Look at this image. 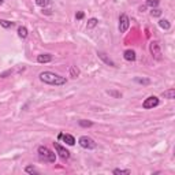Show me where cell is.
<instances>
[{"label":"cell","instance_id":"3","mask_svg":"<svg viewBox=\"0 0 175 175\" xmlns=\"http://www.w3.org/2000/svg\"><path fill=\"white\" fill-rule=\"evenodd\" d=\"M149 51H151V55L155 60H161L163 52H161V47H160L159 41H151L149 43Z\"/></svg>","mask_w":175,"mask_h":175},{"label":"cell","instance_id":"1","mask_svg":"<svg viewBox=\"0 0 175 175\" xmlns=\"http://www.w3.org/2000/svg\"><path fill=\"white\" fill-rule=\"evenodd\" d=\"M40 81L47 85H52V86H62L66 85L67 80L65 77H62L59 74L52 73V71H43L40 74Z\"/></svg>","mask_w":175,"mask_h":175},{"label":"cell","instance_id":"20","mask_svg":"<svg viewBox=\"0 0 175 175\" xmlns=\"http://www.w3.org/2000/svg\"><path fill=\"white\" fill-rule=\"evenodd\" d=\"M49 3H51L49 0H36V4H37V6H38V7H41V8L47 7Z\"/></svg>","mask_w":175,"mask_h":175},{"label":"cell","instance_id":"15","mask_svg":"<svg viewBox=\"0 0 175 175\" xmlns=\"http://www.w3.org/2000/svg\"><path fill=\"white\" fill-rule=\"evenodd\" d=\"M70 77H73V78L80 77V68L77 66H71L70 67Z\"/></svg>","mask_w":175,"mask_h":175},{"label":"cell","instance_id":"6","mask_svg":"<svg viewBox=\"0 0 175 175\" xmlns=\"http://www.w3.org/2000/svg\"><path fill=\"white\" fill-rule=\"evenodd\" d=\"M159 104H160V100L156 97V96H149V97H146L144 100V103H142V107H144L145 110H152V108L157 107Z\"/></svg>","mask_w":175,"mask_h":175},{"label":"cell","instance_id":"14","mask_svg":"<svg viewBox=\"0 0 175 175\" xmlns=\"http://www.w3.org/2000/svg\"><path fill=\"white\" fill-rule=\"evenodd\" d=\"M159 26L161 29H164V30H170V29H171V23H170L167 19H160V21H159Z\"/></svg>","mask_w":175,"mask_h":175},{"label":"cell","instance_id":"10","mask_svg":"<svg viewBox=\"0 0 175 175\" xmlns=\"http://www.w3.org/2000/svg\"><path fill=\"white\" fill-rule=\"evenodd\" d=\"M123 58L127 62H134L135 59H137V56H135V52L133 49H126V51L123 52Z\"/></svg>","mask_w":175,"mask_h":175},{"label":"cell","instance_id":"4","mask_svg":"<svg viewBox=\"0 0 175 175\" xmlns=\"http://www.w3.org/2000/svg\"><path fill=\"white\" fill-rule=\"evenodd\" d=\"M78 144H80L81 148H83V149H88V151L96 149V146H97V144H96L95 140H92L90 137H88V135H82V137H80V140H78Z\"/></svg>","mask_w":175,"mask_h":175},{"label":"cell","instance_id":"12","mask_svg":"<svg viewBox=\"0 0 175 175\" xmlns=\"http://www.w3.org/2000/svg\"><path fill=\"white\" fill-rule=\"evenodd\" d=\"M163 97L164 98H168V100H174V98H175V89H174V88H170V89L164 90V92H163Z\"/></svg>","mask_w":175,"mask_h":175},{"label":"cell","instance_id":"18","mask_svg":"<svg viewBox=\"0 0 175 175\" xmlns=\"http://www.w3.org/2000/svg\"><path fill=\"white\" fill-rule=\"evenodd\" d=\"M97 23H98V21H97L96 18H90L89 21H88V29L96 28V26H97Z\"/></svg>","mask_w":175,"mask_h":175},{"label":"cell","instance_id":"19","mask_svg":"<svg viewBox=\"0 0 175 175\" xmlns=\"http://www.w3.org/2000/svg\"><path fill=\"white\" fill-rule=\"evenodd\" d=\"M0 25L3 26V28L8 29L11 26H14V22H10V21H6V19H0Z\"/></svg>","mask_w":175,"mask_h":175},{"label":"cell","instance_id":"13","mask_svg":"<svg viewBox=\"0 0 175 175\" xmlns=\"http://www.w3.org/2000/svg\"><path fill=\"white\" fill-rule=\"evenodd\" d=\"M29 34V30L28 28H25V26H19L18 28V36L21 37V38H26Z\"/></svg>","mask_w":175,"mask_h":175},{"label":"cell","instance_id":"23","mask_svg":"<svg viewBox=\"0 0 175 175\" xmlns=\"http://www.w3.org/2000/svg\"><path fill=\"white\" fill-rule=\"evenodd\" d=\"M25 172L26 174H37V170L33 166H28V167H25Z\"/></svg>","mask_w":175,"mask_h":175},{"label":"cell","instance_id":"16","mask_svg":"<svg viewBox=\"0 0 175 175\" xmlns=\"http://www.w3.org/2000/svg\"><path fill=\"white\" fill-rule=\"evenodd\" d=\"M78 125H80L81 127H90V126H93V122H90V120H85V119H81V120H78Z\"/></svg>","mask_w":175,"mask_h":175},{"label":"cell","instance_id":"28","mask_svg":"<svg viewBox=\"0 0 175 175\" xmlns=\"http://www.w3.org/2000/svg\"><path fill=\"white\" fill-rule=\"evenodd\" d=\"M145 10H146V6H141V7H140V11H145Z\"/></svg>","mask_w":175,"mask_h":175},{"label":"cell","instance_id":"29","mask_svg":"<svg viewBox=\"0 0 175 175\" xmlns=\"http://www.w3.org/2000/svg\"><path fill=\"white\" fill-rule=\"evenodd\" d=\"M4 2H6V0H0V6H2V4H4Z\"/></svg>","mask_w":175,"mask_h":175},{"label":"cell","instance_id":"22","mask_svg":"<svg viewBox=\"0 0 175 175\" xmlns=\"http://www.w3.org/2000/svg\"><path fill=\"white\" fill-rule=\"evenodd\" d=\"M135 82H138V83H142V85H149L151 83V80H145V78H134Z\"/></svg>","mask_w":175,"mask_h":175},{"label":"cell","instance_id":"9","mask_svg":"<svg viewBox=\"0 0 175 175\" xmlns=\"http://www.w3.org/2000/svg\"><path fill=\"white\" fill-rule=\"evenodd\" d=\"M58 140H62V141L66 142V144L70 145V146H73V145L75 144V138H74V137H73L71 134H65V133H59Z\"/></svg>","mask_w":175,"mask_h":175},{"label":"cell","instance_id":"25","mask_svg":"<svg viewBox=\"0 0 175 175\" xmlns=\"http://www.w3.org/2000/svg\"><path fill=\"white\" fill-rule=\"evenodd\" d=\"M151 15L152 17H160V15H161V10H159V8H152Z\"/></svg>","mask_w":175,"mask_h":175},{"label":"cell","instance_id":"8","mask_svg":"<svg viewBox=\"0 0 175 175\" xmlns=\"http://www.w3.org/2000/svg\"><path fill=\"white\" fill-rule=\"evenodd\" d=\"M97 56H98V59H100L103 63H105L107 66H111V67H116L115 62L112 60V59H111L105 52H103V51H97Z\"/></svg>","mask_w":175,"mask_h":175},{"label":"cell","instance_id":"21","mask_svg":"<svg viewBox=\"0 0 175 175\" xmlns=\"http://www.w3.org/2000/svg\"><path fill=\"white\" fill-rule=\"evenodd\" d=\"M112 174H126V175H129V174H131V171H130V170H122V168H115L114 171H112Z\"/></svg>","mask_w":175,"mask_h":175},{"label":"cell","instance_id":"26","mask_svg":"<svg viewBox=\"0 0 175 175\" xmlns=\"http://www.w3.org/2000/svg\"><path fill=\"white\" fill-rule=\"evenodd\" d=\"M11 73H12L11 70H7L6 73H2V74H0V78H6L7 75H8V74H11Z\"/></svg>","mask_w":175,"mask_h":175},{"label":"cell","instance_id":"7","mask_svg":"<svg viewBox=\"0 0 175 175\" xmlns=\"http://www.w3.org/2000/svg\"><path fill=\"white\" fill-rule=\"evenodd\" d=\"M53 146H55L56 153H58L63 160H68V159H70V152H68L65 146H62V145L58 144V142H53Z\"/></svg>","mask_w":175,"mask_h":175},{"label":"cell","instance_id":"17","mask_svg":"<svg viewBox=\"0 0 175 175\" xmlns=\"http://www.w3.org/2000/svg\"><path fill=\"white\" fill-rule=\"evenodd\" d=\"M160 3V0H146V4L145 6L146 7H151V8H155V7H157Z\"/></svg>","mask_w":175,"mask_h":175},{"label":"cell","instance_id":"11","mask_svg":"<svg viewBox=\"0 0 175 175\" xmlns=\"http://www.w3.org/2000/svg\"><path fill=\"white\" fill-rule=\"evenodd\" d=\"M51 60H52V55H49V53H41V55L37 56L38 63H49Z\"/></svg>","mask_w":175,"mask_h":175},{"label":"cell","instance_id":"2","mask_svg":"<svg viewBox=\"0 0 175 175\" xmlns=\"http://www.w3.org/2000/svg\"><path fill=\"white\" fill-rule=\"evenodd\" d=\"M37 153H38L40 160L44 161V163H55L56 161V155L49 148L44 146V145H40L37 148Z\"/></svg>","mask_w":175,"mask_h":175},{"label":"cell","instance_id":"5","mask_svg":"<svg viewBox=\"0 0 175 175\" xmlns=\"http://www.w3.org/2000/svg\"><path fill=\"white\" fill-rule=\"evenodd\" d=\"M130 28V19L126 14H122L119 17V25H118V29H119L120 33H126Z\"/></svg>","mask_w":175,"mask_h":175},{"label":"cell","instance_id":"24","mask_svg":"<svg viewBox=\"0 0 175 175\" xmlns=\"http://www.w3.org/2000/svg\"><path fill=\"white\" fill-rule=\"evenodd\" d=\"M107 93H108L110 96H114V97H116V98H120V97H122V93L115 92V90H107Z\"/></svg>","mask_w":175,"mask_h":175},{"label":"cell","instance_id":"27","mask_svg":"<svg viewBox=\"0 0 175 175\" xmlns=\"http://www.w3.org/2000/svg\"><path fill=\"white\" fill-rule=\"evenodd\" d=\"M75 18H77V19H82L83 18V12H78L77 15H75Z\"/></svg>","mask_w":175,"mask_h":175}]
</instances>
